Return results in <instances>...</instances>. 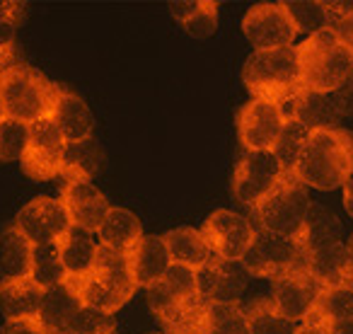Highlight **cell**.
<instances>
[{"mask_svg": "<svg viewBox=\"0 0 353 334\" xmlns=\"http://www.w3.org/2000/svg\"><path fill=\"white\" fill-rule=\"evenodd\" d=\"M283 173L285 170L271 150H245L232 177V194L242 206L254 208L283 177Z\"/></svg>", "mask_w": 353, "mask_h": 334, "instance_id": "cell-9", "label": "cell"}, {"mask_svg": "<svg viewBox=\"0 0 353 334\" xmlns=\"http://www.w3.org/2000/svg\"><path fill=\"white\" fill-rule=\"evenodd\" d=\"M324 12H327L329 30H336L343 20L353 15V0H322Z\"/></svg>", "mask_w": 353, "mask_h": 334, "instance_id": "cell-39", "label": "cell"}, {"mask_svg": "<svg viewBox=\"0 0 353 334\" xmlns=\"http://www.w3.org/2000/svg\"><path fill=\"white\" fill-rule=\"evenodd\" d=\"M295 334H334V332L327 327V322H324V320L312 310V313L303 320V324L295 329Z\"/></svg>", "mask_w": 353, "mask_h": 334, "instance_id": "cell-45", "label": "cell"}, {"mask_svg": "<svg viewBox=\"0 0 353 334\" xmlns=\"http://www.w3.org/2000/svg\"><path fill=\"white\" fill-rule=\"evenodd\" d=\"M65 148H68V143L51 119L30 124V143H27V150L20 160L25 175L32 179H39V182L61 177Z\"/></svg>", "mask_w": 353, "mask_h": 334, "instance_id": "cell-8", "label": "cell"}, {"mask_svg": "<svg viewBox=\"0 0 353 334\" xmlns=\"http://www.w3.org/2000/svg\"><path fill=\"white\" fill-rule=\"evenodd\" d=\"M332 97H334V102H336V109H339V114H341V119L353 117V70L348 73V78L334 90Z\"/></svg>", "mask_w": 353, "mask_h": 334, "instance_id": "cell-40", "label": "cell"}, {"mask_svg": "<svg viewBox=\"0 0 353 334\" xmlns=\"http://www.w3.org/2000/svg\"><path fill=\"white\" fill-rule=\"evenodd\" d=\"M104 167V150L94 138H85L78 143H68L63 157V182H73V179H85L92 182V177Z\"/></svg>", "mask_w": 353, "mask_h": 334, "instance_id": "cell-27", "label": "cell"}, {"mask_svg": "<svg viewBox=\"0 0 353 334\" xmlns=\"http://www.w3.org/2000/svg\"><path fill=\"white\" fill-rule=\"evenodd\" d=\"M343 208H346V213L353 218V177L343 184Z\"/></svg>", "mask_w": 353, "mask_h": 334, "instance_id": "cell-47", "label": "cell"}, {"mask_svg": "<svg viewBox=\"0 0 353 334\" xmlns=\"http://www.w3.org/2000/svg\"><path fill=\"white\" fill-rule=\"evenodd\" d=\"M245 315L247 324H250V334H295V329H298L293 322L281 317L271 298H259L245 305Z\"/></svg>", "mask_w": 353, "mask_h": 334, "instance_id": "cell-32", "label": "cell"}, {"mask_svg": "<svg viewBox=\"0 0 353 334\" xmlns=\"http://www.w3.org/2000/svg\"><path fill=\"white\" fill-rule=\"evenodd\" d=\"M30 279L34 281L39 288H54V286L63 284L68 279L63 264H61V252L59 242H51V245H39L32 252V271Z\"/></svg>", "mask_w": 353, "mask_h": 334, "instance_id": "cell-31", "label": "cell"}, {"mask_svg": "<svg viewBox=\"0 0 353 334\" xmlns=\"http://www.w3.org/2000/svg\"><path fill=\"white\" fill-rule=\"evenodd\" d=\"M293 175L319 192L343 187L353 175V133L341 126L310 131Z\"/></svg>", "mask_w": 353, "mask_h": 334, "instance_id": "cell-1", "label": "cell"}, {"mask_svg": "<svg viewBox=\"0 0 353 334\" xmlns=\"http://www.w3.org/2000/svg\"><path fill=\"white\" fill-rule=\"evenodd\" d=\"M54 334H68V332H54Z\"/></svg>", "mask_w": 353, "mask_h": 334, "instance_id": "cell-51", "label": "cell"}, {"mask_svg": "<svg viewBox=\"0 0 353 334\" xmlns=\"http://www.w3.org/2000/svg\"><path fill=\"white\" fill-rule=\"evenodd\" d=\"M61 204H63L65 213L70 218V226L80 228V230L97 233L99 226L104 223L109 213V202L92 182L85 179H73V182H63L61 187Z\"/></svg>", "mask_w": 353, "mask_h": 334, "instance_id": "cell-16", "label": "cell"}, {"mask_svg": "<svg viewBox=\"0 0 353 334\" xmlns=\"http://www.w3.org/2000/svg\"><path fill=\"white\" fill-rule=\"evenodd\" d=\"M242 32L254 46V51H276L293 46L298 35L281 3H259L250 8L242 20Z\"/></svg>", "mask_w": 353, "mask_h": 334, "instance_id": "cell-11", "label": "cell"}, {"mask_svg": "<svg viewBox=\"0 0 353 334\" xmlns=\"http://www.w3.org/2000/svg\"><path fill=\"white\" fill-rule=\"evenodd\" d=\"M162 240H165V247L170 252L172 264L189 266V269L196 271L213 257L201 230H194V228H174V230L165 233Z\"/></svg>", "mask_w": 353, "mask_h": 334, "instance_id": "cell-26", "label": "cell"}, {"mask_svg": "<svg viewBox=\"0 0 353 334\" xmlns=\"http://www.w3.org/2000/svg\"><path fill=\"white\" fill-rule=\"evenodd\" d=\"M3 119H6V112H3V102H0V121H3Z\"/></svg>", "mask_w": 353, "mask_h": 334, "instance_id": "cell-50", "label": "cell"}, {"mask_svg": "<svg viewBox=\"0 0 353 334\" xmlns=\"http://www.w3.org/2000/svg\"><path fill=\"white\" fill-rule=\"evenodd\" d=\"M162 284L170 288V293L179 303H196V300H201L196 291V271L189 269V266L172 264L167 269V274L162 276Z\"/></svg>", "mask_w": 353, "mask_h": 334, "instance_id": "cell-37", "label": "cell"}, {"mask_svg": "<svg viewBox=\"0 0 353 334\" xmlns=\"http://www.w3.org/2000/svg\"><path fill=\"white\" fill-rule=\"evenodd\" d=\"M274 288H271V303L279 310L281 317H285L288 322H303L317 305V298L322 293V288L317 286V281L303 269H290L285 274L276 276Z\"/></svg>", "mask_w": 353, "mask_h": 334, "instance_id": "cell-15", "label": "cell"}, {"mask_svg": "<svg viewBox=\"0 0 353 334\" xmlns=\"http://www.w3.org/2000/svg\"><path fill=\"white\" fill-rule=\"evenodd\" d=\"M310 204L312 202L307 197V187L293 173H283L274 189L252 208V218L259 230L298 240L307 221Z\"/></svg>", "mask_w": 353, "mask_h": 334, "instance_id": "cell-6", "label": "cell"}, {"mask_svg": "<svg viewBox=\"0 0 353 334\" xmlns=\"http://www.w3.org/2000/svg\"><path fill=\"white\" fill-rule=\"evenodd\" d=\"M97 247H99V242L92 240V233L80 230V228H70L59 240L61 264H63L65 274L73 276V279L88 276L90 271L94 269Z\"/></svg>", "mask_w": 353, "mask_h": 334, "instance_id": "cell-24", "label": "cell"}, {"mask_svg": "<svg viewBox=\"0 0 353 334\" xmlns=\"http://www.w3.org/2000/svg\"><path fill=\"white\" fill-rule=\"evenodd\" d=\"M307 138H310V128H305L303 124L295 121V119L285 121L279 141L271 148V153L276 155V160H279V165L283 167L285 173H293V167H295V162H298Z\"/></svg>", "mask_w": 353, "mask_h": 334, "instance_id": "cell-34", "label": "cell"}, {"mask_svg": "<svg viewBox=\"0 0 353 334\" xmlns=\"http://www.w3.org/2000/svg\"><path fill=\"white\" fill-rule=\"evenodd\" d=\"M0 334H51V332L41 324L39 317H30V320H6Z\"/></svg>", "mask_w": 353, "mask_h": 334, "instance_id": "cell-41", "label": "cell"}, {"mask_svg": "<svg viewBox=\"0 0 353 334\" xmlns=\"http://www.w3.org/2000/svg\"><path fill=\"white\" fill-rule=\"evenodd\" d=\"M97 235H99V245L102 247H109V250H114V252L128 255V252L136 247V242L143 237V228L136 213H131L128 208L112 206L107 218H104V223L99 226Z\"/></svg>", "mask_w": 353, "mask_h": 334, "instance_id": "cell-22", "label": "cell"}, {"mask_svg": "<svg viewBox=\"0 0 353 334\" xmlns=\"http://www.w3.org/2000/svg\"><path fill=\"white\" fill-rule=\"evenodd\" d=\"M346 247H348V250H351V255H353V233H351V240L346 242Z\"/></svg>", "mask_w": 353, "mask_h": 334, "instance_id": "cell-49", "label": "cell"}, {"mask_svg": "<svg viewBox=\"0 0 353 334\" xmlns=\"http://www.w3.org/2000/svg\"><path fill=\"white\" fill-rule=\"evenodd\" d=\"M65 332L68 334H117V320H114V315L83 305V308L73 315V320L68 322Z\"/></svg>", "mask_w": 353, "mask_h": 334, "instance_id": "cell-36", "label": "cell"}, {"mask_svg": "<svg viewBox=\"0 0 353 334\" xmlns=\"http://www.w3.org/2000/svg\"><path fill=\"white\" fill-rule=\"evenodd\" d=\"M49 119L56 124V128L65 138V143H78L85 141V138H92L94 119L90 107L85 104V99L80 95L61 88V85L54 102V112H51Z\"/></svg>", "mask_w": 353, "mask_h": 334, "instance_id": "cell-19", "label": "cell"}, {"mask_svg": "<svg viewBox=\"0 0 353 334\" xmlns=\"http://www.w3.org/2000/svg\"><path fill=\"white\" fill-rule=\"evenodd\" d=\"M34 245L15 226L0 233V281L30 279Z\"/></svg>", "mask_w": 353, "mask_h": 334, "instance_id": "cell-25", "label": "cell"}, {"mask_svg": "<svg viewBox=\"0 0 353 334\" xmlns=\"http://www.w3.org/2000/svg\"><path fill=\"white\" fill-rule=\"evenodd\" d=\"M80 308H83V300H80L78 291H75L68 281H63V284L44 291L39 320L51 334L65 332V329H68V322L73 320V315L78 313Z\"/></svg>", "mask_w": 353, "mask_h": 334, "instance_id": "cell-23", "label": "cell"}, {"mask_svg": "<svg viewBox=\"0 0 353 334\" xmlns=\"http://www.w3.org/2000/svg\"><path fill=\"white\" fill-rule=\"evenodd\" d=\"M334 242H341V223H339V218L327 206L310 204L307 221H305V228L298 237V245L303 247V252H312L317 247L334 245Z\"/></svg>", "mask_w": 353, "mask_h": 334, "instance_id": "cell-28", "label": "cell"}, {"mask_svg": "<svg viewBox=\"0 0 353 334\" xmlns=\"http://www.w3.org/2000/svg\"><path fill=\"white\" fill-rule=\"evenodd\" d=\"M27 143H30V124L8 117L0 121V162L22 160Z\"/></svg>", "mask_w": 353, "mask_h": 334, "instance_id": "cell-35", "label": "cell"}, {"mask_svg": "<svg viewBox=\"0 0 353 334\" xmlns=\"http://www.w3.org/2000/svg\"><path fill=\"white\" fill-rule=\"evenodd\" d=\"M199 8H201V0H172V3H170L172 17H174V20H179L182 25L196 15Z\"/></svg>", "mask_w": 353, "mask_h": 334, "instance_id": "cell-43", "label": "cell"}, {"mask_svg": "<svg viewBox=\"0 0 353 334\" xmlns=\"http://www.w3.org/2000/svg\"><path fill=\"white\" fill-rule=\"evenodd\" d=\"M303 266L322 291L329 288H353V255L343 242L317 247L305 252Z\"/></svg>", "mask_w": 353, "mask_h": 334, "instance_id": "cell-17", "label": "cell"}, {"mask_svg": "<svg viewBox=\"0 0 353 334\" xmlns=\"http://www.w3.org/2000/svg\"><path fill=\"white\" fill-rule=\"evenodd\" d=\"M242 83L252 92V99H264L283 107L303 90L295 46L276 51H252L242 68Z\"/></svg>", "mask_w": 353, "mask_h": 334, "instance_id": "cell-5", "label": "cell"}, {"mask_svg": "<svg viewBox=\"0 0 353 334\" xmlns=\"http://www.w3.org/2000/svg\"><path fill=\"white\" fill-rule=\"evenodd\" d=\"M12 226L34 247L59 242L73 228L61 199H51V197L32 199L27 206H22V211L17 213Z\"/></svg>", "mask_w": 353, "mask_h": 334, "instance_id": "cell-12", "label": "cell"}, {"mask_svg": "<svg viewBox=\"0 0 353 334\" xmlns=\"http://www.w3.org/2000/svg\"><path fill=\"white\" fill-rule=\"evenodd\" d=\"M15 39H17V25L0 20V59L15 63Z\"/></svg>", "mask_w": 353, "mask_h": 334, "instance_id": "cell-42", "label": "cell"}, {"mask_svg": "<svg viewBox=\"0 0 353 334\" xmlns=\"http://www.w3.org/2000/svg\"><path fill=\"white\" fill-rule=\"evenodd\" d=\"M170 266V252L165 247V240L157 235H143L136 247L128 252V269H131L136 286H143V288L157 284Z\"/></svg>", "mask_w": 353, "mask_h": 334, "instance_id": "cell-20", "label": "cell"}, {"mask_svg": "<svg viewBox=\"0 0 353 334\" xmlns=\"http://www.w3.org/2000/svg\"><path fill=\"white\" fill-rule=\"evenodd\" d=\"M25 3H17V0H0V20L20 25L25 20Z\"/></svg>", "mask_w": 353, "mask_h": 334, "instance_id": "cell-44", "label": "cell"}, {"mask_svg": "<svg viewBox=\"0 0 353 334\" xmlns=\"http://www.w3.org/2000/svg\"><path fill=\"white\" fill-rule=\"evenodd\" d=\"M285 119H295L310 131H322V128H339L341 114L336 109L332 92H312V90H300L290 102L283 107Z\"/></svg>", "mask_w": 353, "mask_h": 334, "instance_id": "cell-18", "label": "cell"}, {"mask_svg": "<svg viewBox=\"0 0 353 334\" xmlns=\"http://www.w3.org/2000/svg\"><path fill=\"white\" fill-rule=\"evenodd\" d=\"M201 334H250L245 305L208 303L206 315H203Z\"/></svg>", "mask_w": 353, "mask_h": 334, "instance_id": "cell-30", "label": "cell"}, {"mask_svg": "<svg viewBox=\"0 0 353 334\" xmlns=\"http://www.w3.org/2000/svg\"><path fill=\"white\" fill-rule=\"evenodd\" d=\"M303 257L305 252L298 245V240L256 228L254 240H252L247 255L242 257V264L252 276L276 279V276L285 274V271L298 269L303 264Z\"/></svg>", "mask_w": 353, "mask_h": 334, "instance_id": "cell-7", "label": "cell"}, {"mask_svg": "<svg viewBox=\"0 0 353 334\" xmlns=\"http://www.w3.org/2000/svg\"><path fill=\"white\" fill-rule=\"evenodd\" d=\"M56 95L59 85L20 61L0 73V102L8 119H17L22 124L49 119L54 112Z\"/></svg>", "mask_w": 353, "mask_h": 334, "instance_id": "cell-4", "label": "cell"}, {"mask_svg": "<svg viewBox=\"0 0 353 334\" xmlns=\"http://www.w3.org/2000/svg\"><path fill=\"white\" fill-rule=\"evenodd\" d=\"M334 32H336V37L343 41V46H346V49L351 51V56H353V15L348 17V20H343Z\"/></svg>", "mask_w": 353, "mask_h": 334, "instance_id": "cell-46", "label": "cell"}, {"mask_svg": "<svg viewBox=\"0 0 353 334\" xmlns=\"http://www.w3.org/2000/svg\"><path fill=\"white\" fill-rule=\"evenodd\" d=\"M285 114L279 104L250 99L237 114V136L245 150H271L285 126Z\"/></svg>", "mask_w": 353, "mask_h": 334, "instance_id": "cell-13", "label": "cell"}, {"mask_svg": "<svg viewBox=\"0 0 353 334\" xmlns=\"http://www.w3.org/2000/svg\"><path fill=\"white\" fill-rule=\"evenodd\" d=\"M295 54H298V73L303 90L334 92L353 70L351 51L343 46L334 30L307 37L303 44L295 46Z\"/></svg>", "mask_w": 353, "mask_h": 334, "instance_id": "cell-3", "label": "cell"}, {"mask_svg": "<svg viewBox=\"0 0 353 334\" xmlns=\"http://www.w3.org/2000/svg\"><path fill=\"white\" fill-rule=\"evenodd\" d=\"M184 30H187V35L196 37V39H208L218 30V3L201 0L199 12L189 22H184Z\"/></svg>", "mask_w": 353, "mask_h": 334, "instance_id": "cell-38", "label": "cell"}, {"mask_svg": "<svg viewBox=\"0 0 353 334\" xmlns=\"http://www.w3.org/2000/svg\"><path fill=\"white\" fill-rule=\"evenodd\" d=\"M314 313L327 322L334 334H353V288L322 291Z\"/></svg>", "mask_w": 353, "mask_h": 334, "instance_id": "cell-29", "label": "cell"}, {"mask_svg": "<svg viewBox=\"0 0 353 334\" xmlns=\"http://www.w3.org/2000/svg\"><path fill=\"white\" fill-rule=\"evenodd\" d=\"M44 288L32 279L0 281V313L6 320H30L39 317Z\"/></svg>", "mask_w": 353, "mask_h": 334, "instance_id": "cell-21", "label": "cell"}, {"mask_svg": "<svg viewBox=\"0 0 353 334\" xmlns=\"http://www.w3.org/2000/svg\"><path fill=\"white\" fill-rule=\"evenodd\" d=\"M201 235L206 240V245L211 247L213 257L242 262V257L247 255L252 240H254V226H252L250 218L221 208V211L211 213L206 218Z\"/></svg>", "mask_w": 353, "mask_h": 334, "instance_id": "cell-10", "label": "cell"}, {"mask_svg": "<svg viewBox=\"0 0 353 334\" xmlns=\"http://www.w3.org/2000/svg\"><path fill=\"white\" fill-rule=\"evenodd\" d=\"M281 6L288 12L295 32H303V35L312 37L317 32L329 30V20H327V12H324L322 0H283Z\"/></svg>", "mask_w": 353, "mask_h": 334, "instance_id": "cell-33", "label": "cell"}, {"mask_svg": "<svg viewBox=\"0 0 353 334\" xmlns=\"http://www.w3.org/2000/svg\"><path fill=\"white\" fill-rule=\"evenodd\" d=\"M65 281L78 291L83 305L109 315L123 308L138 288L131 276V269H128V255L114 252L102 245L97 247L94 269L88 276H80V279L68 276Z\"/></svg>", "mask_w": 353, "mask_h": 334, "instance_id": "cell-2", "label": "cell"}, {"mask_svg": "<svg viewBox=\"0 0 353 334\" xmlns=\"http://www.w3.org/2000/svg\"><path fill=\"white\" fill-rule=\"evenodd\" d=\"M252 274L242 262L211 257L201 269H196L199 298L206 303H240Z\"/></svg>", "mask_w": 353, "mask_h": 334, "instance_id": "cell-14", "label": "cell"}, {"mask_svg": "<svg viewBox=\"0 0 353 334\" xmlns=\"http://www.w3.org/2000/svg\"><path fill=\"white\" fill-rule=\"evenodd\" d=\"M15 63H17V61H15ZM15 63H12V61L0 59V73H3V70H8V68H10V66H15Z\"/></svg>", "mask_w": 353, "mask_h": 334, "instance_id": "cell-48", "label": "cell"}]
</instances>
